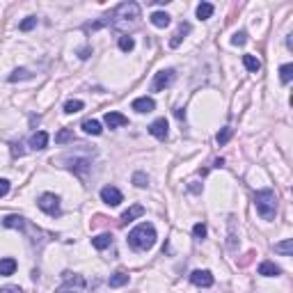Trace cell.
Returning <instances> with one entry per match:
<instances>
[{
    "label": "cell",
    "mask_w": 293,
    "mask_h": 293,
    "mask_svg": "<svg viewBox=\"0 0 293 293\" xmlns=\"http://www.w3.org/2000/svg\"><path fill=\"white\" fill-rule=\"evenodd\" d=\"M0 293H23V291H21L19 286H12V284H10V286H3V288H0Z\"/></svg>",
    "instance_id": "obj_38"
},
{
    "label": "cell",
    "mask_w": 293,
    "mask_h": 293,
    "mask_svg": "<svg viewBox=\"0 0 293 293\" xmlns=\"http://www.w3.org/2000/svg\"><path fill=\"white\" fill-rule=\"evenodd\" d=\"M3 225L7 227V229H26V218H21V216H7L5 220H3Z\"/></svg>",
    "instance_id": "obj_17"
},
{
    "label": "cell",
    "mask_w": 293,
    "mask_h": 293,
    "mask_svg": "<svg viewBox=\"0 0 293 293\" xmlns=\"http://www.w3.org/2000/svg\"><path fill=\"white\" fill-rule=\"evenodd\" d=\"M151 23H154L156 28H167L170 26V14H167V12H154V14H151Z\"/></svg>",
    "instance_id": "obj_19"
},
{
    "label": "cell",
    "mask_w": 293,
    "mask_h": 293,
    "mask_svg": "<svg viewBox=\"0 0 293 293\" xmlns=\"http://www.w3.org/2000/svg\"><path fill=\"white\" fill-rule=\"evenodd\" d=\"M21 147H23L21 142H14V144H12V156H14V158H21V156H23V149H21Z\"/></svg>",
    "instance_id": "obj_36"
},
{
    "label": "cell",
    "mask_w": 293,
    "mask_h": 293,
    "mask_svg": "<svg viewBox=\"0 0 293 293\" xmlns=\"http://www.w3.org/2000/svg\"><path fill=\"white\" fill-rule=\"evenodd\" d=\"M82 108H85V103H82L80 99H71V101L64 103V113L67 115H76V113H80Z\"/></svg>",
    "instance_id": "obj_22"
},
{
    "label": "cell",
    "mask_w": 293,
    "mask_h": 293,
    "mask_svg": "<svg viewBox=\"0 0 293 293\" xmlns=\"http://www.w3.org/2000/svg\"><path fill=\"white\" fill-rule=\"evenodd\" d=\"M190 282L195 284V286H213V275L209 273V270H192L190 273Z\"/></svg>",
    "instance_id": "obj_8"
},
{
    "label": "cell",
    "mask_w": 293,
    "mask_h": 293,
    "mask_svg": "<svg viewBox=\"0 0 293 293\" xmlns=\"http://www.w3.org/2000/svg\"><path fill=\"white\" fill-rule=\"evenodd\" d=\"M131 108H133L135 113L144 115V113H151V110L156 108V103H154V99H149V96H140L131 103Z\"/></svg>",
    "instance_id": "obj_10"
},
{
    "label": "cell",
    "mask_w": 293,
    "mask_h": 293,
    "mask_svg": "<svg viewBox=\"0 0 293 293\" xmlns=\"http://www.w3.org/2000/svg\"><path fill=\"white\" fill-rule=\"evenodd\" d=\"M144 216V206H140V204H133L129 209V211H124V216H122V225H129L131 220H135V218H142Z\"/></svg>",
    "instance_id": "obj_15"
},
{
    "label": "cell",
    "mask_w": 293,
    "mask_h": 293,
    "mask_svg": "<svg viewBox=\"0 0 293 293\" xmlns=\"http://www.w3.org/2000/svg\"><path fill=\"white\" fill-rule=\"evenodd\" d=\"M211 14H213V5H211V3H202V5H197V19H200V21L211 19Z\"/></svg>",
    "instance_id": "obj_26"
},
{
    "label": "cell",
    "mask_w": 293,
    "mask_h": 293,
    "mask_svg": "<svg viewBox=\"0 0 293 293\" xmlns=\"http://www.w3.org/2000/svg\"><path fill=\"white\" fill-rule=\"evenodd\" d=\"M108 284H110L113 288H119V286H124V284H129V275L119 270V273H115L113 277L108 279Z\"/></svg>",
    "instance_id": "obj_24"
},
{
    "label": "cell",
    "mask_w": 293,
    "mask_h": 293,
    "mask_svg": "<svg viewBox=\"0 0 293 293\" xmlns=\"http://www.w3.org/2000/svg\"><path fill=\"white\" fill-rule=\"evenodd\" d=\"M192 236H195L197 241H202V238H206V225H204V222H197V225L192 227Z\"/></svg>",
    "instance_id": "obj_32"
},
{
    "label": "cell",
    "mask_w": 293,
    "mask_h": 293,
    "mask_svg": "<svg viewBox=\"0 0 293 293\" xmlns=\"http://www.w3.org/2000/svg\"><path fill=\"white\" fill-rule=\"evenodd\" d=\"M62 279H64V282L55 288V293H82L85 291V286H87V282H85L82 275L69 273V270L67 273H62Z\"/></svg>",
    "instance_id": "obj_4"
},
{
    "label": "cell",
    "mask_w": 293,
    "mask_h": 293,
    "mask_svg": "<svg viewBox=\"0 0 293 293\" xmlns=\"http://www.w3.org/2000/svg\"><path fill=\"white\" fill-rule=\"evenodd\" d=\"M119 48H122L124 53H131L135 48V41H133V37H129V35H122L119 37Z\"/></svg>",
    "instance_id": "obj_29"
},
{
    "label": "cell",
    "mask_w": 293,
    "mask_h": 293,
    "mask_svg": "<svg viewBox=\"0 0 293 293\" xmlns=\"http://www.w3.org/2000/svg\"><path fill=\"white\" fill-rule=\"evenodd\" d=\"M279 273H282L279 266H275L273 261H261L259 263V275H263V277H277Z\"/></svg>",
    "instance_id": "obj_14"
},
{
    "label": "cell",
    "mask_w": 293,
    "mask_h": 293,
    "mask_svg": "<svg viewBox=\"0 0 293 293\" xmlns=\"http://www.w3.org/2000/svg\"><path fill=\"white\" fill-rule=\"evenodd\" d=\"M16 270V261L12 257H5L0 259V277H10V275H14Z\"/></svg>",
    "instance_id": "obj_16"
},
{
    "label": "cell",
    "mask_w": 293,
    "mask_h": 293,
    "mask_svg": "<svg viewBox=\"0 0 293 293\" xmlns=\"http://www.w3.org/2000/svg\"><path fill=\"white\" fill-rule=\"evenodd\" d=\"M133 183L138 185V188H147V183H149V179L142 174V172H138V174H133Z\"/></svg>",
    "instance_id": "obj_34"
},
{
    "label": "cell",
    "mask_w": 293,
    "mask_h": 293,
    "mask_svg": "<svg viewBox=\"0 0 293 293\" xmlns=\"http://www.w3.org/2000/svg\"><path fill=\"white\" fill-rule=\"evenodd\" d=\"M92 245L96 247V250H106V247L113 245V236H110V234H99V236L92 238Z\"/></svg>",
    "instance_id": "obj_18"
},
{
    "label": "cell",
    "mask_w": 293,
    "mask_h": 293,
    "mask_svg": "<svg viewBox=\"0 0 293 293\" xmlns=\"http://www.w3.org/2000/svg\"><path fill=\"white\" fill-rule=\"evenodd\" d=\"M167 129H170V126H167V119L160 117V119H156V122L149 126V133L154 135L156 140H165V138H167Z\"/></svg>",
    "instance_id": "obj_11"
},
{
    "label": "cell",
    "mask_w": 293,
    "mask_h": 293,
    "mask_svg": "<svg viewBox=\"0 0 293 293\" xmlns=\"http://www.w3.org/2000/svg\"><path fill=\"white\" fill-rule=\"evenodd\" d=\"M174 78H176L174 69H165V71H158V73H156V78H154V85H151V89H154V92H163L165 87H170L172 82H174Z\"/></svg>",
    "instance_id": "obj_6"
},
{
    "label": "cell",
    "mask_w": 293,
    "mask_h": 293,
    "mask_svg": "<svg viewBox=\"0 0 293 293\" xmlns=\"http://www.w3.org/2000/svg\"><path fill=\"white\" fill-rule=\"evenodd\" d=\"M275 252L284 254V257H291V252H293V241H291V238H286V241H282V243H275Z\"/></svg>",
    "instance_id": "obj_25"
},
{
    "label": "cell",
    "mask_w": 293,
    "mask_h": 293,
    "mask_svg": "<svg viewBox=\"0 0 293 293\" xmlns=\"http://www.w3.org/2000/svg\"><path fill=\"white\" fill-rule=\"evenodd\" d=\"M82 131H85V133L87 135H101V124L96 122V119H85V122H82Z\"/></svg>",
    "instance_id": "obj_21"
},
{
    "label": "cell",
    "mask_w": 293,
    "mask_h": 293,
    "mask_svg": "<svg viewBox=\"0 0 293 293\" xmlns=\"http://www.w3.org/2000/svg\"><path fill=\"white\" fill-rule=\"evenodd\" d=\"M55 142H57V144H64V142H73V131H71V129H62L60 133L55 135Z\"/></svg>",
    "instance_id": "obj_30"
},
{
    "label": "cell",
    "mask_w": 293,
    "mask_h": 293,
    "mask_svg": "<svg viewBox=\"0 0 293 293\" xmlns=\"http://www.w3.org/2000/svg\"><path fill=\"white\" fill-rule=\"evenodd\" d=\"M245 41H247V35H245V32H236V35L232 37V44H234V46H243Z\"/></svg>",
    "instance_id": "obj_35"
},
{
    "label": "cell",
    "mask_w": 293,
    "mask_h": 293,
    "mask_svg": "<svg viewBox=\"0 0 293 293\" xmlns=\"http://www.w3.org/2000/svg\"><path fill=\"white\" fill-rule=\"evenodd\" d=\"M254 206H257V213L263 220H273L275 213H277V195L270 188H263L254 195Z\"/></svg>",
    "instance_id": "obj_3"
},
{
    "label": "cell",
    "mask_w": 293,
    "mask_h": 293,
    "mask_svg": "<svg viewBox=\"0 0 293 293\" xmlns=\"http://www.w3.org/2000/svg\"><path fill=\"white\" fill-rule=\"evenodd\" d=\"M293 78V64H282L279 67V80L284 82V85H288Z\"/></svg>",
    "instance_id": "obj_28"
},
{
    "label": "cell",
    "mask_w": 293,
    "mask_h": 293,
    "mask_svg": "<svg viewBox=\"0 0 293 293\" xmlns=\"http://www.w3.org/2000/svg\"><path fill=\"white\" fill-rule=\"evenodd\" d=\"M80 57H82V60H87V57H89V48H82V51H80Z\"/></svg>",
    "instance_id": "obj_39"
},
{
    "label": "cell",
    "mask_w": 293,
    "mask_h": 293,
    "mask_svg": "<svg viewBox=\"0 0 293 293\" xmlns=\"http://www.w3.org/2000/svg\"><path fill=\"white\" fill-rule=\"evenodd\" d=\"M103 122H106V126H108V129H119V126H126V124H129V117H124L122 113L110 110V113H106Z\"/></svg>",
    "instance_id": "obj_9"
},
{
    "label": "cell",
    "mask_w": 293,
    "mask_h": 293,
    "mask_svg": "<svg viewBox=\"0 0 293 293\" xmlns=\"http://www.w3.org/2000/svg\"><path fill=\"white\" fill-rule=\"evenodd\" d=\"M190 32V23H181L179 28H176V32L172 35V39H170V46L172 48H176V46H181V41H183V37Z\"/></svg>",
    "instance_id": "obj_13"
},
{
    "label": "cell",
    "mask_w": 293,
    "mask_h": 293,
    "mask_svg": "<svg viewBox=\"0 0 293 293\" xmlns=\"http://www.w3.org/2000/svg\"><path fill=\"white\" fill-rule=\"evenodd\" d=\"M243 64H245L247 71H252V73H257L259 69H261V62H259L254 55H243Z\"/></svg>",
    "instance_id": "obj_23"
},
{
    "label": "cell",
    "mask_w": 293,
    "mask_h": 293,
    "mask_svg": "<svg viewBox=\"0 0 293 293\" xmlns=\"http://www.w3.org/2000/svg\"><path fill=\"white\" fill-rule=\"evenodd\" d=\"M67 167H71V170L76 172V174L85 176V174L89 172V167H92V165H89V160L85 158V160H71V165H67Z\"/></svg>",
    "instance_id": "obj_20"
},
{
    "label": "cell",
    "mask_w": 293,
    "mask_h": 293,
    "mask_svg": "<svg viewBox=\"0 0 293 293\" xmlns=\"http://www.w3.org/2000/svg\"><path fill=\"white\" fill-rule=\"evenodd\" d=\"M32 78V71H28V69H16L14 73H10V78L7 80L10 82H19V80H30Z\"/></svg>",
    "instance_id": "obj_27"
},
{
    "label": "cell",
    "mask_w": 293,
    "mask_h": 293,
    "mask_svg": "<svg viewBox=\"0 0 293 293\" xmlns=\"http://www.w3.org/2000/svg\"><path fill=\"white\" fill-rule=\"evenodd\" d=\"M10 192V181L7 179H0V197H5Z\"/></svg>",
    "instance_id": "obj_37"
},
{
    "label": "cell",
    "mask_w": 293,
    "mask_h": 293,
    "mask_svg": "<svg viewBox=\"0 0 293 293\" xmlns=\"http://www.w3.org/2000/svg\"><path fill=\"white\" fill-rule=\"evenodd\" d=\"M232 135H234V129H229V126H225V129H222L220 133L216 135L218 144H227V142H229V140H232Z\"/></svg>",
    "instance_id": "obj_31"
},
{
    "label": "cell",
    "mask_w": 293,
    "mask_h": 293,
    "mask_svg": "<svg viewBox=\"0 0 293 293\" xmlns=\"http://www.w3.org/2000/svg\"><path fill=\"white\" fill-rule=\"evenodd\" d=\"M140 19V5L138 3H122L103 19V26H113L117 30H126L133 28Z\"/></svg>",
    "instance_id": "obj_1"
},
{
    "label": "cell",
    "mask_w": 293,
    "mask_h": 293,
    "mask_svg": "<svg viewBox=\"0 0 293 293\" xmlns=\"http://www.w3.org/2000/svg\"><path fill=\"white\" fill-rule=\"evenodd\" d=\"M101 200L108 206H119L124 202V195L115 188V185H106V188H101Z\"/></svg>",
    "instance_id": "obj_7"
},
{
    "label": "cell",
    "mask_w": 293,
    "mask_h": 293,
    "mask_svg": "<svg viewBox=\"0 0 293 293\" xmlns=\"http://www.w3.org/2000/svg\"><path fill=\"white\" fill-rule=\"evenodd\" d=\"M35 26H37V16H28V19L19 26V30H21V32H28V30H32Z\"/></svg>",
    "instance_id": "obj_33"
},
{
    "label": "cell",
    "mask_w": 293,
    "mask_h": 293,
    "mask_svg": "<svg viewBox=\"0 0 293 293\" xmlns=\"http://www.w3.org/2000/svg\"><path fill=\"white\" fill-rule=\"evenodd\" d=\"M37 206H39L41 211L46 213V216H51V218H57L62 213V209H60V197L53 195V192H44V195L37 200Z\"/></svg>",
    "instance_id": "obj_5"
},
{
    "label": "cell",
    "mask_w": 293,
    "mask_h": 293,
    "mask_svg": "<svg viewBox=\"0 0 293 293\" xmlns=\"http://www.w3.org/2000/svg\"><path fill=\"white\" fill-rule=\"evenodd\" d=\"M154 243H156V229L151 222H142V225H138L133 232L129 234V245L133 247V250H138V252L151 250Z\"/></svg>",
    "instance_id": "obj_2"
},
{
    "label": "cell",
    "mask_w": 293,
    "mask_h": 293,
    "mask_svg": "<svg viewBox=\"0 0 293 293\" xmlns=\"http://www.w3.org/2000/svg\"><path fill=\"white\" fill-rule=\"evenodd\" d=\"M46 144H48V133H46V131H37V133L30 138V147L35 151L46 149Z\"/></svg>",
    "instance_id": "obj_12"
}]
</instances>
